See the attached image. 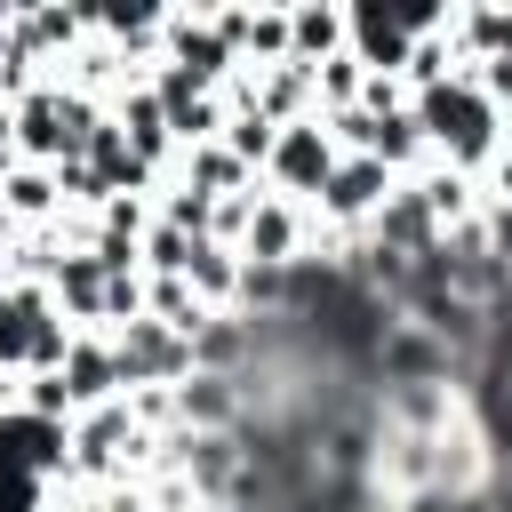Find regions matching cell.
<instances>
[{
    "label": "cell",
    "mask_w": 512,
    "mask_h": 512,
    "mask_svg": "<svg viewBox=\"0 0 512 512\" xmlns=\"http://www.w3.org/2000/svg\"><path fill=\"white\" fill-rule=\"evenodd\" d=\"M112 384V360L104 352H72V368H64V400H96Z\"/></svg>",
    "instance_id": "1"
}]
</instances>
